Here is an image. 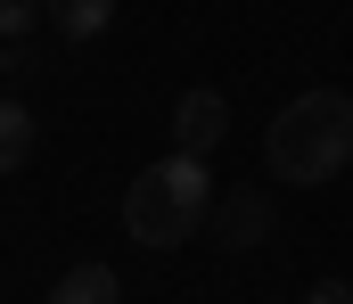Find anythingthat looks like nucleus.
<instances>
[{
  "mask_svg": "<svg viewBox=\"0 0 353 304\" xmlns=\"http://www.w3.org/2000/svg\"><path fill=\"white\" fill-rule=\"evenodd\" d=\"M263 165L279 190H321L353 165V91H296L263 132Z\"/></svg>",
  "mask_w": 353,
  "mask_h": 304,
  "instance_id": "nucleus-1",
  "label": "nucleus"
},
{
  "mask_svg": "<svg viewBox=\"0 0 353 304\" xmlns=\"http://www.w3.org/2000/svg\"><path fill=\"white\" fill-rule=\"evenodd\" d=\"M214 173H205V156H157L148 173H132V198H123V230H132V247H148V255H173L189 247L197 230H205V214H214Z\"/></svg>",
  "mask_w": 353,
  "mask_h": 304,
  "instance_id": "nucleus-2",
  "label": "nucleus"
},
{
  "mask_svg": "<svg viewBox=\"0 0 353 304\" xmlns=\"http://www.w3.org/2000/svg\"><path fill=\"white\" fill-rule=\"evenodd\" d=\"M222 132H230V99H222L214 83H197V91L173 99V148H181V156H214Z\"/></svg>",
  "mask_w": 353,
  "mask_h": 304,
  "instance_id": "nucleus-3",
  "label": "nucleus"
},
{
  "mask_svg": "<svg viewBox=\"0 0 353 304\" xmlns=\"http://www.w3.org/2000/svg\"><path fill=\"white\" fill-rule=\"evenodd\" d=\"M271 198L263 190H230V198H214V214H205V230L222 239V247H255V239H271Z\"/></svg>",
  "mask_w": 353,
  "mask_h": 304,
  "instance_id": "nucleus-4",
  "label": "nucleus"
},
{
  "mask_svg": "<svg viewBox=\"0 0 353 304\" xmlns=\"http://www.w3.org/2000/svg\"><path fill=\"white\" fill-rule=\"evenodd\" d=\"M50 304H123V280H115V263H66Z\"/></svg>",
  "mask_w": 353,
  "mask_h": 304,
  "instance_id": "nucleus-5",
  "label": "nucleus"
},
{
  "mask_svg": "<svg viewBox=\"0 0 353 304\" xmlns=\"http://www.w3.org/2000/svg\"><path fill=\"white\" fill-rule=\"evenodd\" d=\"M50 8V25L66 33V41H99L107 25H115V0H41Z\"/></svg>",
  "mask_w": 353,
  "mask_h": 304,
  "instance_id": "nucleus-6",
  "label": "nucleus"
},
{
  "mask_svg": "<svg viewBox=\"0 0 353 304\" xmlns=\"http://www.w3.org/2000/svg\"><path fill=\"white\" fill-rule=\"evenodd\" d=\"M33 156V107L25 99H0V173H17Z\"/></svg>",
  "mask_w": 353,
  "mask_h": 304,
  "instance_id": "nucleus-7",
  "label": "nucleus"
},
{
  "mask_svg": "<svg viewBox=\"0 0 353 304\" xmlns=\"http://www.w3.org/2000/svg\"><path fill=\"white\" fill-rule=\"evenodd\" d=\"M41 17H50L41 0H0V41H17V33H33Z\"/></svg>",
  "mask_w": 353,
  "mask_h": 304,
  "instance_id": "nucleus-8",
  "label": "nucleus"
},
{
  "mask_svg": "<svg viewBox=\"0 0 353 304\" xmlns=\"http://www.w3.org/2000/svg\"><path fill=\"white\" fill-rule=\"evenodd\" d=\"M304 304H353V288H345V280H312V288H304Z\"/></svg>",
  "mask_w": 353,
  "mask_h": 304,
  "instance_id": "nucleus-9",
  "label": "nucleus"
},
{
  "mask_svg": "<svg viewBox=\"0 0 353 304\" xmlns=\"http://www.w3.org/2000/svg\"><path fill=\"white\" fill-rule=\"evenodd\" d=\"M0 66H8V58H0Z\"/></svg>",
  "mask_w": 353,
  "mask_h": 304,
  "instance_id": "nucleus-10",
  "label": "nucleus"
}]
</instances>
